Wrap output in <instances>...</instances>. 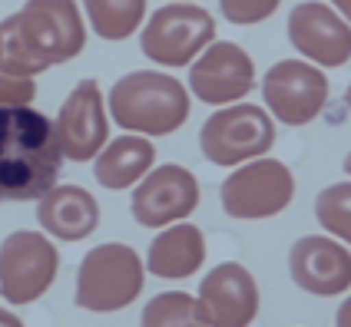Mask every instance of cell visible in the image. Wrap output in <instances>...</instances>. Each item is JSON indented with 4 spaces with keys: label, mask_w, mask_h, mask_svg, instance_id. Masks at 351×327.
I'll list each match as a JSON object with an SVG mask.
<instances>
[{
    "label": "cell",
    "mask_w": 351,
    "mask_h": 327,
    "mask_svg": "<svg viewBox=\"0 0 351 327\" xmlns=\"http://www.w3.org/2000/svg\"><path fill=\"white\" fill-rule=\"evenodd\" d=\"M86 47V17L77 0H27L0 20V70L37 79L50 66L77 60Z\"/></svg>",
    "instance_id": "obj_1"
},
{
    "label": "cell",
    "mask_w": 351,
    "mask_h": 327,
    "mask_svg": "<svg viewBox=\"0 0 351 327\" xmlns=\"http://www.w3.org/2000/svg\"><path fill=\"white\" fill-rule=\"evenodd\" d=\"M199 182L186 166L162 162L133 189L130 212L133 222L143 228H169L179 222H189V215L199 209Z\"/></svg>",
    "instance_id": "obj_12"
},
{
    "label": "cell",
    "mask_w": 351,
    "mask_h": 327,
    "mask_svg": "<svg viewBox=\"0 0 351 327\" xmlns=\"http://www.w3.org/2000/svg\"><path fill=\"white\" fill-rule=\"evenodd\" d=\"M146 271L162 281H182L195 278L206 265V235L193 222H179L162 228L149 241V251L143 258Z\"/></svg>",
    "instance_id": "obj_17"
},
{
    "label": "cell",
    "mask_w": 351,
    "mask_h": 327,
    "mask_svg": "<svg viewBox=\"0 0 351 327\" xmlns=\"http://www.w3.org/2000/svg\"><path fill=\"white\" fill-rule=\"evenodd\" d=\"M195 301L209 327H249L262 308V294H258L252 271L239 261L215 265L199 281Z\"/></svg>",
    "instance_id": "obj_14"
},
{
    "label": "cell",
    "mask_w": 351,
    "mask_h": 327,
    "mask_svg": "<svg viewBox=\"0 0 351 327\" xmlns=\"http://www.w3.org/2000/svg\"><path fill=\"white\" fill-rule=\"evenodd\" d=\"M341 169H345V172H348V179H351V153L345 155V162H341Z\"/></svg>",
    "instance_id": "obj_27"
},
{
    "label": "cell",
    "mask_w": 351,
    "mask_h": 327,
    "mask_svg": "<svg viewBox=\"0 0 351 327\" xmlns=\"http://www.w3.org/2000/svg\"><path fill=\"white\" fill-rule=\"evenodd\" d=\"M328 77L308 60H278L262 77V99L275 122L282 126H308L328 106Z\"/></svg>",
    "instance_id": "obj_9"
},
{
    "label": "cell",
    "mask_w": 351,
    "mask_h": 327,
    "mask_svg": "<svg viewBox=\"0 0 351 327\" xmlns=\"http://www.w3.org/2000/svg\"><path fill=\"white\" fill-rule=\"evenodd\" d=\"M0 327H27L10 308H0Z\"/></svg>",
    "instance_id": "obj_25"
},
{
    "label": "cell",
    "mask_w": 351,
    "mask_h": 327,
    "mask_svg": "<svg viewBox=\"0 0 351 327\" xmlns=\"http://www.w3.org/2000/svg\"><path fill=\"white\" fill-rule=\"evenodd\" d=\"M90 30L106 43H123L146 23V0H80Z\"/></svg>",
    "instance_id": "obj_19"
},
{
    "label": "cell",
    "mask_w": 351,
    "mask_h": 327,
    "mask_svg": "<svg viewBox=\"0 0 351 327\" xmlns=\"http://www.w3.org/2000/svg\"><path fill=\"white\" fill-rule=\"evenodd\" d=\"M60 166L50 116L34 106L0 109V202H40L57 185Z\"/></svg>",
    "instance_id": "obj_2"
},
{
    "label": "cell",
    "mask_w": 351,
    "mask_h": 327,
    "mask_svg": "<svg viewBox=\"0 0 351 327\" xmlns=\"http://www.w3.org/2000/svg\"><path fill=\"white\" fill-rule=\"evenodd\" d=\"M295 198V175L292 169L262 155L255 162H245L222 179L219 185V205L235 222H265L282 215Z\"/></svg>",
    "instance_id": "obj_7"
},
{
    "label": "cell",
    "mask_w": 351,
    "mask_h": 327,
    "mask_svg": "<svg viewBox=\"0 0 351 327\" xmlns=\"http://www.w3.org/2000/svg\"><path fill=\"white\" fill-rule=\"evenodd\" d=\"M275 146V119L265 106L232 103L215 109L199 129V153L219 169H239L269 155Z\"/></svg>",
    "instance_id": "obj_5"
},
{
    "label": "cell",
    "mask_w": 351,
    "mask_h": 327,
    "mask_svg": "<svg viewBox=\"0 0 351 327\" xmlns=\"http://www.w3.org/2000/svg\"><path fill=\"white\" fill-rule=\"evenodd\" d=\"M278 7H282V0H219L222 17L229 20V23H235V27L265 23Z\"/></svg>",
    "instance_id": "obj_22"
},
{
    "label": "cell",
    "mask_w": 351,
    "mask_h": 327,
    "mask_svg": "<svg viewBox=\"0 0 351 327\" xmlns=\"http://www.w3.org/2000/svg\"><path fill=\"white\" fill-rule=\"evenodd\" d=\"M189 96H195L206 106H232L245 103V96L255 90V63L245 47L232 40H215L202 50V57L189 66Z\"/></svg>",
    "instance_id": "obj_11"
},
{
    "label": "cell",
    "mask_w": 351,
    "mask_h": 327,
    "mask_svg": "<svg viewBox=\"0 0 351 327\" xmlns=\"http://www.w3.org/2000/svg\"><path fill=\"white\" fill-rule=\"evenodd\" d=\"M37 225L57 241H83L99 228V202L83 185H53L37 202Z\"/></svg>",
    "instance_id": "obj_16"
},
{
    "label": "cell",
    "mask_w": 351,
    "mask_h": 327,
    "mask_svg": "<svg viewBox=\"0 0 351 327\" xmlns=\"http://www.w3.org/2000/svg\"><path fill=\"white\" fill-rule=\"evenodd\" d=\"M315 218L325 228V235H332L335 241L351 248V179L348 182H335L325 185L318 198H315Z\"/></svg>",
    "instance_id": "obj_21"
},
{
    "label": "cell",
    "mask_w": 351,
    "mask_h": 327,
    "mask_svg": "<svg viewBox=\"0 0 351 327\" xmlns=\"http://www.w3.org/2000/svg\"><path fill=\"white\" fill-rule=\"evenodd\" d=\"M37 99V79H23V77H10L0 70V109H10V106H30Z\"/></svg>",
    "instance_id": "obj_23"
},
{
    "label": "cell",
    "mask_w": 351,
    "mask_h": 327,
    "mask_svg": "<svg viewBox=\"0 0 351 327\" xmlns=\"http://www.w3.org/2000/svg\"><path fill=\"white\" fill-rule=\"evenodd\" d=\"M106 109L123 133L162 139L186 126L193 99L189 90L166 70H133L110 86Z\"/></svg>",
    "instance_id": "obj_3"
},
{
    "label": "cell",
    "mask_w": 351,
    "mask_h": 327,
    "mask_svg": "<svg viewBox=\"0 0 351 327\" xmlns=\"http://www.w3.org/2000/svg\"><path fill=\"white\" fill-rule=\"evenodd\" d=\"M345 103H348V109H351V83H348V93H345Z\"/></svg>",
    "instance_id": "obj_28"
},
{
    "label": "cell",
    "mask_w": 351,
    "mask_h": 327,
    "mask_svg": "<svg viewBox=\"0 0 351 327\" xmlns=\"http://www.w3.org/2000/svg\"><path fill=\"white\" fill-rule=\"evenodd\" d=\"M166 3H195V0H166Z\"/></svg>",
    "instance_id": "obj_29"
},
{
    "label": "cell",
    "mask_w": 351,
    "mask_h": 327,
    "mask_svg": "<svg viewBox=\"0 0 351 327\" xmlns=\"http://www.w3.org/2000/svg\"><path fill=\"white\" fill-rule=\"evenodd\" d=\"M60 271V251L50 235L37 228H17L0 241V298L7 304H34L53 288Z\"/></svg>",
    "instance_id": "obj_8"
},
{
    "label": "cell",
    "mask_w": 351,
    "mask_h": 327,
    "mask_svg": "<svg viewBox=\"0 0 351 327\" xmlns=\"http://www.w3.org/2000/svg\"><path fill=\"white\" fill-rule=\"evenodd\" d=\"M156 169V146L146 135L123 133L103 146V153L93 159V175L97 185L106 192H123L136 189L146 175Z\"/></svg>",
    "instance_id": "obj_18"
},
{
    "label": "cell",
    "mask_w": 351,
    "mask_h": 327,
    "mask_svg": "<svg viewBox=\"0 0 351 327\" xmlns=\"http://www.w3.org/2000/svg\"><path fill=\"white\" fill-rule=\"evenodd\" d=\"M53 129L60 153L70 162H93L103 153V146L110 142V109L97 79L83 77L70 90L53 116Z\"/></svg>",
    "instance_id": "obj_10"
},
{
    "label": "cell",
    "mask_w": 351,
    "mask_h": 327,
    "mask_svg": "<svg viewBox=\"0 0 351 327\" xmlns=\"http://www.w3.org/2000/svg\"><path fill=\"white\" fill-rule=\"evenodd\" d=\"M139 327H209L199 301L189 291H159L153 294L143 314H139Z\"/></svg>",
    "instance_id": "obj_20"
},
{
    "label": "cell",
    "mask_w": 351,
    "mask_h": 327,
    "mask_svg": "<svg viewBox=\"0 0 351 327\" xmlns=\"http://www.w3.org/2000/svg\"><path fill=\"white\" fill-rule=\"evenodd\" d=\"M335 327H351V294L338 304V314H335Z\"/></svg>",
    "instance_id": "obj_24"
},
{
    "label": "cell",
    "mask_w": 351,
    "mask_h": 327,
    "mask_svg": "<svg viewBox=\"0 0 351 327\" xmlns=\"http://www.w3.org/2000/svg\"><path fill=\"white\" fill-rule=\"evenodd\" d=\"M209 43H215V17L202 3H162L139 30L143 57L169 70L193 66Z\"/></svg>",
    "instance_id": "obj_6"
},
{
    "label": "cell",
    "mask_w": 351,
    "mask_h": 327,
    "mask_svg": "<svg viewBox=\"0 0 351 327\" xmlns=\"http://www.w3.org/2000/svg\"><path fill=\"white\" fill-rule=\"evenodd\" d=\"M289 274L312 298H338L351 288V251L332 235H302L289 248Z\"/></svg>",
    "instance_id": "obj_15"
},
{
    "label": "cell",
    "mask_w": 351,
    "mask_h": 327,
    "mask_svg": "<svg viewBox=\"0 0 351 327\" xmlns=\"http://www.w3.org/2000/svg\"><path fill=\"white\" fill-rule=\"evenodd\" d=\"M146 265L133 245L103 241L83 254L77 268L73 304L90 314H117L143 294Z\"/></svg>",
    "instance_id": "obj_4"
},
{
    "label": "cell",
    "mask_w": 351,
    "mask_h": 327,
    "mask_svg": "<svg viewBox=\"0 0 351 327\" xmlns=\"http://www.w3.org/2000/svg\"><path fill=\"white\" fill-rule=\"evenodd\" d=\"M285 34L298 60H308L318 70H338L351 60V23L335 14L325 0L295 3Z\"/></svg>",
    "instance_id": "obj_13"
},
{
    "label": "cell",
    "mask_w": 351,
    "mask_h": 327,
    "mask_svg": "<svg viewBox=\"0 0 351 327\" xmlns=\"http://www.w3.org/2000/svg\"><path fill=\"white\" fill-rule=\"evenodd\" d=\"M328 7H332L335 14H341V17L351 23V0H328Z\"/></svg>",
    "instance_id": "obj_26"
}]
</instances>
